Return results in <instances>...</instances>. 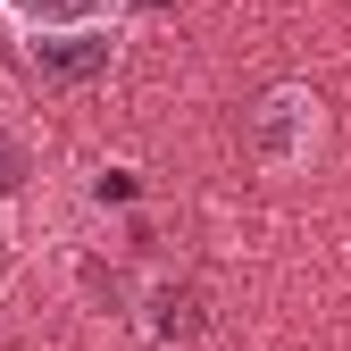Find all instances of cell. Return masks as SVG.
<instances>
[{
    "label": "cell",
    "instance_id": "1",
    "mask_svg": "<svg viewBox=\"0 0 351 351\" xmlns=\"http://www.w3.org/2000/svg\"><path fill=\"white\" fill-rule=\"evenodd\" d=\"M243 143H251V159L268 167V176L310 167L318 143H326V109H318V93H310V84H276V93H259V109H251V125H243Z\"/></svg>",
    "mask_w": 351,
    "mask_h": 351
},
{
    "label": "cell",
    "instance_id": "2",
    "mask_svg": "<svg viewBox=\"0 0 351 351\" xmlns=\"http://www.w3.org/2000/svg\"><path fill=\"white\" fill-rule=\"evenodd\" d=\"M0 25L25 42H84L117 25V0H0Z\"/></svg>",
    "mask_w": 351,
    "mask_h": 351
},
{
    "label": "cell",
    "instance_id": "3",
    "mask_svg": "<svg viewBox=\"0 0 351 351\" xmlns=\"http://www.w3.org/2000/svg\"><path fill=\"white\" fill-rule=\"evenodd\" d=\"M17 176H25V159H17V143H0V193H9Z\"/></svg>",
    "mask_w": 351,
    "mask_h": 351
}]
</instances>
